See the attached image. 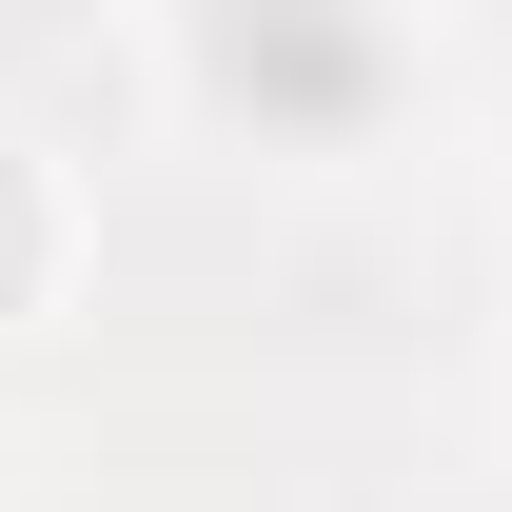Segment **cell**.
<instances>
[{"label": "cell", "mask_w": 512, "mask_h": 512, "mask_svg": "<svg viewBox=\"0 0 512 512\" xmlns=\"http://www.w3.org/2000/svg\"><path fill=\"white\" fill-rule=\"evenodd\" d=\"M197 79L256 99V119H355V99H375V40H355V20H217Z\"/></svg>", "instance_id": "cell-1"}, {"label": "cell", "mask_w": 512, "mask_h": 512, "mask_svg": "<svg viewBox=\"0 0 512 512\" xmlns=\"http://www.w3.org/2000/svg\"><path fill=\"white\" fill-rule=\"evenodd\" d=\"M0 276H20V178H0Z\"/></svg>", "instance_id": "cell-2"}]
</instances>
